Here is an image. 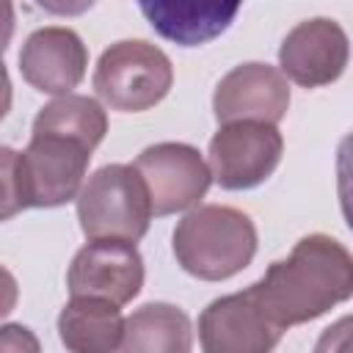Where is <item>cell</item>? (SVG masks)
I'll return each instance as SVG.
<instances>
[{
  "mask_svg": "<svg viewBox=\"0 0 353 353\" xmlns=\"http://www.w3.org/2000/svg\"><path fill=\"white\" fill-rule=\"evenodd\" d=\"M251 292L284 331L323 317L353 295V256L331 234H306L287 259L273 262Z\"/></svg>",
  "mask_w": 353,
  "mask_h": 353,
  "instance_id": "obj_1",
  "label": "cell"
},
{
  "mask_svg": "<svg viewBox=\"0 0 353 353\" xmlns=\"http://www.w3.org/2000/svg\"><path fill=\"white\" fill-rule=\"evenodd\" d=\"M171 248L185 273L201 281H223L251 265L256 226L237 207L199 204L176 223Z\"/></svg>",
  "mask_w": 353,
  "mask_h": 353,
  "instance_id": "obj_2",
  "label": "cell"
},
{
  "mask_svg": "<svg viewBox=\"0 0 353 353\" xmlns=\"http://www.w3.org/2000/svg\"><path fill=\"white\" fill-rule=\"evenodd\" d=\"M77 221L88 240L138 243L149 232L152 204L141 174L127 163L97 168L77 193Z\"/></svg>",
  "mask_w": 353,
  "mask_h": 353,
  "instance_id": "obj_3",
  "label": "cell"
},
{
  "mask_svg": "<svg viewBox=\"0 0 353 353\" xmlns=\"http://www.w3.org/2000/svg\"><path fill=\"white\" fill-rule=\"evenodd\" d=\"M174 85L171 58L152 41L124 39L102 50L94 66V91L121 113H143L163 102Z\"/></svg>",
  "mask_w": 353,
  "mask_h": 353,
  "instance_id": "obj_4",
  "label": "cell"
},
{
  "mask_svg": "<svg viewBox=\"0 0 353 353\" xmlns=\"http://www.w3.org/2000/svg\"><path fill=\"white\" fill-rule=\"evenodd\" d=\"M88 160L91 149L80 141L61 135H30L28 146L19 152L17 168L22 210H50L77 199Z\"/></svg>",
  "mask_w": 353,
  "mask_h": 353,
  "instance_id": "obj_5",
  "label": "cell"
},
{
  "mask_svg": "<svg viewBox=\"0 0 353 353\" xmlns=\"http://www.w3.org/2000/svg\"><path fill=\"white\" fill-rule=\"evenodd\" d=\"M284 138L276 124L229 121L210 138L207 165L223 190H251L281 163Z\"/></svg>",
  "mask_w": 353,
  "mask_h": 353,
  "instance_id": "obj_6",
  "label": "cell"
},
{
  "mask_svg": "<svg viewBox=\"0 0 353 353\" xmlns=\"http://www.w3.org/2000/svg\"><path fill=\"white\" fill-rule=\"evenodd\" d=\"M132 168L141 174L149 190L152 215L157 218L199 207V201L207 196L212 185V174L201 152L179 141L146 146L135 157Z\"/></svg>",
  "mask_w": 353,
  "mask_h": 353,
  "instance_id": "obj_7",
  "label": "cell"
},
{
  "mask_svg": "<svg viewBox=\"0 0 353 353\" xmlns=\"http://www.w3.org/2000/svg\"><path fill=\"white\" fill-rule=\"evenodd\" d=\"M281 334L251 287L210 301L199 314L201 353H273Z\"/></svg>",
  "mask_w": 353,
  "mask_h": 353,
  "instance_id": "obj_8",
  "label": "cell"
},
{
  "mask_svg": "<svg viewBox=\"0 0 353 353\" xmlns=\"http://www.w3.org/2000/svg\"><path fill=\"white\" fill-rule=\"evenodd\" d=\"M66 287L72 298H99L124 306L143 287V256L132 243L88 240L66 270Z\"/></svg>",
  "mask_w": 353,
  "mask_h": 353,
  "instance_id": "obj_9",
  "label": "cell"
},
{
  "mask_svg": "<svg viewBox=\"0 0 353 353\" xmlns=\"http://www.w3.org/2000/svg\"><path fill=\"white\" fill-rule=\"evenodd\" d=\"M347 58L350 41L345 28L336 19L312 17L284 36L276 69L303 88H323L342 77Z\"/></svg>",
  "mask_w": 353,
  "mask_h": 353,
  "instance_id": "obj_10",
  "label": "cell"
},
{
  "mask_svg": "<svg viewBox=\"0 0 353 353\" xmlns=\"http://www.w3.org/2000/svg\"><path fill=\"white\" fill-rule=\"evenodd\" d=\"M290 110V83L287 77L259 61L240 63L229 69L212 94V113L218 124L229 121H265L279 124Z\"/></svg>",
  "mask_w": 353,
  "mask_h": 353,
  "instance_id": "obj_11",
  "label": "cell"
},
{
  "mask_svg": "<svg viewBox=\"0 0 353 353\" xmlns=\"http://www.w3.org/2000/svg\"><path fill=\"white\" fill-rule=\"evenodd\" d=\"M88 66V50L83 39L63 25H47L33 30L19 50V72L28 85L41 94L63 97L80 85Z\"/></svg>",
  "mask_w": 353,
  "mask_h": 353,
  "instance_id": "obj_12",
  "label": "cell"
},
{
  "mask_svg": "<svg viewBox=\"0 0 353 353\" xmlns=\"http://www.w3.org/2000/svg\"><path fill=\"white\" fill-rule=\"evenodd\" d=\"M149 25L168 41L199 47L226 33L234 22L237 3H138Z\"/></svg>",
  "mask_w": 353,
  "mask_h": 353,
  "instance_id": "obj_13",
  "label": "cell"
},
{
  "mask_svg": "<svg viewBox=\"0 0 353 353\" xmlns=\"http://www.w3.org/2000/svg\"><path fill=\"white\" fill-rule=\"evenodd\" d=\"M124 334L121 306L99 298H72L58 314V336L69 353H116Z\"/></svg>",
  "mask_w": 353,
  "mask_h": 353,
  "instance_id": "obj_14",
  "label": "cell"
},
{
  "mask_svg": "<svg viewBox=\"0 0 353 353\" xmlns=\"http://www.w3.org/2000/svg\"><path fill=\"white\" fill-rule=\"evenodd\" d=\"M190 317L165 301H152L124 317L119 353H190Z\"/></svg>",
  "mask_w": 353,
  "mask_h": 353,
  "instance_id": "obj_15",
  "label": "cell"
},
{
  "mask_svg": "<svg viewBox=\"0 0 353 353\" xmlns=\"http://www.w3.org/2000/svg\"><path fill=\"white\" fill-rule=\"evenodd\" d=\"M105 132H108V113L102 102L85 94L55 97L36 113L33 130H30V135H61V138L80 141L91 152L102 143Z\"/></svg>",
  "mask_w": 353,
  "mask_h": 353,
  "instance_id": "obj_16",
  "label": "cell"
},
{
  "mask_svg": "<svg viewBox=\"0 0 353 353\" xmlns=\"http://www.w3.org/2000/svg\"><path fill=\"white\" fill-rule=\"evenodd\" d=\"M17 168H19V152L11 146H0V221H8L22 210Z\"/></svg>",
  "mask_w": 353,
  "mask_h": 353,
  "instance_id": "obj_17",
  "label": "cell"
},
{
  "mask_svg": "<svg viewBox=\"0 0 353 353\" xmlns=\"http://www.w3.org/2000/svg\"><path fill=\"white\" fill-rule=\"evenodd\" d=\"M0 353H41L39 336L22 323L0 325Z\"/></svg>",
  "mask_w": 353,
  "mask_h": 353,
  "instance_id": "obj_18",
  "label": "cell"
},
{
  "mask_svg": "<svg viewBox=\"0 0 353 353\" xmlns=\"http://www.w3.org/2000/svg\"><path fill=\"white\" fill-rule=\"evenodd\" d=\"M347 350H350V317L345 314L320 334L314 353H347Z\"/></svg>",
  "mask_w": 353,
  "mask_h": 353,
  "instance_id": "obj_19",
  "label": "cell"
},
{
  "mask_svg": "<svg viewBox=\"0 0 353 353\" xmlns=\"http://www.w3.org/2000/svg\"><path fill=\"white\" fill-rule=\"evenodd\" d=\"M17 301H19V284L14 273L0 265V320L17 309Z\"/></svg>",
  "mask_w": 353,
  "mask_h": 353,
  "instance_id": "obj_20",
  "label": "cell"
},
{
  "mask_svg": "<svg viewBox=\"0 0 353 353\" xmlns=\"http://www.w3.org/2000/svg\"><path fill=\"white\" fill-rule=\"evenodd\" d=\"M14 6L8 0H0V58L3 52L8 50L11 44V36H14Z\"/></svg>",
  "mask_w": 353,
  "mask_h": 353,
  "instance_id": "obj_21",
  "label": "cell"
},
{
  "mask_svg": "<svg viewBox=\"0 0 353 353\" xmlns=\"http://www.w3.org/2000/svg\"><path fill=\"white\" fill-rule=\"evenodd\" d=\"M11 99H14V91H11V77H8L6 63L0 61V121L8 116V110H11Z\"/></svg>",
  "mask_w": 353,
  "mask_h": 353,
  "instance_id": "obj_22",
  "label": "cell"
}]
</instances>
